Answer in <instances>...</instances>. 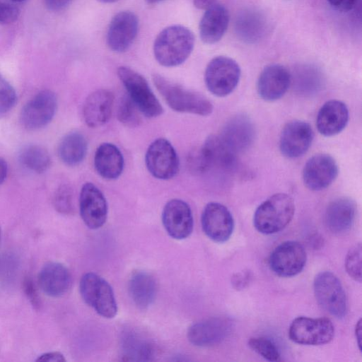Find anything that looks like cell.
Here are the masks:
<instances>
[{"label":"cell","instance_id":"obj_28","mask_svg":"<svg viewBox=\"0 0 362 362\" xmlns=\"http://www.w3.org/2000/svg\"><path fill=\"white\" fill-rule=\"evenodd\" d=\"M128 291L134 304L141 309H146L155 300L156 283L148 273L143 271L136 272L129 279Z\"/></svg>","mask_w":362,"mask_h":362},{"label":"cell","instance_id":"obj_35","mask_svg":"<svg viewBox=\"0 0 362 362\" xmlns=\"http://www.w3.org/2000/svg\"><path fill=\"white\" fill-rule=\"evenodd\" d=\"M53 203L56 210L59 213L71 214L74 211L71 188L67 185H61L54 193Z\"/></svg>","mask_w":362,"mask_h":362},{"label":"cell","instance_id":"obj_20","mask_svg":"<svg viewBox=\"0 0 362 362\" xmlns=\"http://www.w3.org/2000/svg\"><path fill=\"white\" fill-rule=\"evenodd\" d=\"M114 95L108 90L98 89L86 98L82 108L84 122L91 128L106 124L112 115Z\"/></svg>","mask_w":362,"mask_h":362},{"label":"cell","instance_id":"obj_39","mask_svg":"<svg viewBox=\"0 0 362 362\" xmlns=\"http://www.w3.org/2000/svg\"><path fill=\"white\" fill-rule=\"evenodd\" d=\"M23 289L28 299L32 305L35 309H38L41 305L40 299L39 298L35 284L31 279H26L25 280L23 284Z\"/></svg>","mask_w":362,"mask_h":362},{"label":"cell","instance_id":"obj_46","mask_svg":"<svg viewBox=\"0 0 362 362\" xmlns=\"http://www.w3.org/2000/svg\"><path fill=\"white\" fill-rule=\"evenodd\" d=\"M355 334L356 340L358 341V345L359 346V349L361 350V320L360 319L358 322L356 324V329H355Z\"/></svg>","mask_w":362,"mask_h":362},{"label":"cell","instance_id":"obj_33","mask_svg":"<svg viewBox=\"0 0 362 362\" xmlns=\"http://www.w3.org/2000/svg\"><path fill=\"white\" fill-rule=\"evenodd\" d=\"M249 346L269 361L280 360L279 351L275 344L266 337H252L248 341Z\"/></svg>","mask_w":362,"mask_h":362},{"label":"cell","instance_id":"obj_16","mask_svg":"<svg viewBox=\"0 0 362 362\" xmlns=\"http://www.w3.org/2000/svg\"><path fill=\"white\" fill-rule=\"evenodd\" d=\"M162 222L168 234L176 240L188 238L193 230L191 209L182 199H173L165 204L162 211Z\"/></svg>","mask_w":362,"mask_h":362},{"label":"cell","instance_id":"obj_37","mask_svg":"<svg viewBox=\"0 0 362 362\" xmlns=\"http://www.w3.org/2000/svg\"><path fill=\"white\" fill-rule=\"evenodd\" d=\"M187 164L189 170L195 174L204 173L209 170L201 147L191 151L188 155Z\"/></svg>","mask_w":362,"mask_h":362},{"label":"cell","instance_id":"obj_26","mask_svg":"<svg viewBox=\"0 0 362 362\" xmlns=\"http://www.w3.org/2000/svg\"><path fill=\"white\" fill-rule=\"evenodd\" d=\"M356 207L354 202L347 197L332 201L327 207L325 221L328 229L334 233L349 230L356 217Z\"/></svg>","mask_w":362,"mask_h":362},{"label":"cell","instance_id":"obj_5","mask_svg":"<svg viewBox=\"0 0 362 362\" xmlns=\"http://www.w3.org/2000/svg\"><path fill=\"white\" fill-rule=\"evenodd\" d=\"M79 290L84 302L105 318H113L117 305L113 290L109 283L98 274L88 272L81 279Z\"/></svg>","mask_w":362,"mask_h":362},{"label":"cell","instance_id":"obj_49","mask_svg":"<svg viewBox=\"0 0 362 362\" xmlns=\"http://www.w3.org/2000/svg\"><path fill=\"white\" fill-rule=\"evenodd\" d=\"M12 1H14V2H23L25 0H11Z\"/></svg>","mask_w":362,"mask_h":362},{"label":"cell","instance_id":"obj_21","mask_svg":"<svg viewBox=\"0 0 362 362\" xmlns=\"http://www.w3.org/2000/svg\"><path fill=\"white\" fill-rule=\"evenodd\" d=\"M255 127L250 119L244 115L231 117L219 135L237 154L247 150L255 139Z\"/></svg>","mask_w":362,"mask_h":362},{"label":"cell","instance_id":"obj_11","mask_svg":"<svg viewBox=\"0 0 362 362\" xmlns=\"http://www.w3.org/2000/svg\"><path fill=\"white\" fill-rule=\"evenodd\" d=\"M304 247L294 240L278 245L271 253L269 264L271 269L281 277H291L299 274L306 262Z\"/></svg>","mask_w":362,"mask_h":362},{"label":"cell","instance_id":"obj_32","mask_svg":"<svg viewBox=\"0 0 362 362\" xmlns=\"http://www.w3.org/2000/svg\"><path fill=\"white\" fill-rule=\"evenodd\" d=\"M139 112L140 111L128 95L122 97L117 108V118L121 123L128 127L139 126L141 122Z\"/></svg>","mask_w":362,"mask_h":362},{"label":"cell","instance_id":"obj_27","mask_svg":"<svg viewBox=\"0 0 362 362\" xmlns=\"http://www.w3.org/2000/svg\"><path fill=\"white\" fill-rule=\"evenodd\" d=\"M201 147L209 169L213 167L225 170L234 168L236 163V153L219 135L209 136Z\"/></svg>","mask_w":362,"mask_h":362},{"label":"cell","instance_id":"obj_3","mask_svg":"<svg viewBox=\"0 0 362 362\" xmlns=\"http://www.w3.org/2000/svg\"><path fill=\"white\" fill-rule=\"evenodd\" d=\"M295 212L294 202L285 193H276L256 209L253 224L259 233L270 235L283 230L291 221Z\"/></svg>","mask_w":362,"mask_h":362},{"label":"cell","instance_id":"obj_40","mask_svg":"<svg viewBox=\"0 0 362 362\" xmlns=\"http://www.w3.org/2000/svg\"><path fill=\"white\" fill-rule=\"evenodd\" d=\"M251 279L252 274L250 271H242L233 276L231 282L235 288L243 289L247 286Z\"/></svg>","mask_w":362,"mask_h":362},{"label":"cell","instance_id":"obj_12","mask_svg":"<svg viewBox=\"0 0 362 362\" xmlns=\"http://www.w3.org/2000/svg\"><path fill=\"white\" fill-rule=\"evenodd\" d=\"M79 210L84 223L90 229L102 227L107 217L106 199L94 184L85 183L80 192Z\"/></svg>","mask_w":362,"mask_h":362},{"label":"cell","instance_id":"obj_4","mask_svg":"<svg viewBox=\"0 0 362 362\" xmlns=\"http://www.w3.org/2000/svg\"><path fill=\"white\" fill-rule=\"evenodd\" d=\"M117 73L127 95L142 115L148 118H155L163 114L162 105L142 75L124 66H119Z\"/></svg>","mask_w":362,"mask_h":362},{"label":"cell","instance_id":"obj_31","mask_svg":"<svg viewBox=\"0 0 362 362\" xmlns=\"http://www.w3.org/2000/svg\"><path fill=\"white\" fill-rule=\"evenodd\" d=\"M18 160L23 168L35 173L47 171L51 164L47 150L36 144L23 147L19 153Z\"/></svg>","mask_w":362,"mask_h":362},{"label":"cell","instance_id":"obj_6","mask_svg":"<svg viewBox=\"0 0 362 362\" xmlns=\"http://www.w3.org/2000/svg\"><path fill=\"white\" fill-rule=\"evenodd\" d=\"M241 75L238 64L233 59L218 56L207 64L204 81L209 91L217 97L230 94L237 87Z\"/></svg>","mask_w":362,"mask_h":362},{"label":"cell","instance_id":"obj_8","mask_svg":"<svg viewBox=\"0 0 362 362\" xmlns=\"http://www.w3.org/2000/svg\"><path fill=\"white\" fill-rule=\"evenodd\" d=\"M288 335L291 341L298 344L322 345L333 339L334 327L328 318L301 316L293 320Z\"/></svg>","mask_w":362,"mask_h":362},{"label":"cell","instance_id":"obj_42","mask_svg":"<svg viewBox=\"0 0 362 362\" xmlns=\"http://www.w3.org/2000/svg\"><path fill=\"white\" fill-rule=\"evenodd\" d=\"M48 9L58 11L65 8L73 0H44Z\"/></svg>","mask_w":362,"mask_h":362},{"label":"cell","instance_id":"obj_25","mask_svg":"<svg viewBox=\"0 0 362 362\" xmlns=\"http://www.w3.org/2000/svg\"><path fill=\"white\" fill-rule=\"evenodd\" d=\"M124 160L120 150L113 144L103 143L94 155V167L98 175L107 180L118 178L122 173Z\"/></svg>","mask_w":362,"mask_h":362},{"label":"cell","instance_id":"obj_29","mask_svg":"<svg viewBox=\"0 0 362 362\" xmlns=\"http://www.w3.org/2000/svg\"><path fill=\"white\" fill-rule=\"evenodd\" d=\"M88 144L84 136L78 132H71L65 135L58 146V156L68 166L79 165L85 158Z\"/></svg>","mask_w":362,"mask_h":362},{"label":"cell","instance_id":"obj_19","mask_svg":"<svg viewBox=\"0 0 362 362\" xmlns=\"http://www.w3.org/2000/svg\"><path fill=\"white\" fill-rule=\"evenodd\" d=\"M291 81L288 70L281 64L266 66L259 74L257 88L264 100L272 102L280 99L288 90Z\"/></svg>","mask_w":362,"mask_h":362},{"label":"cell","instance_id":"obj_18","mask_svg":"<svg viewBox=\"0 0 362 362\" xmlns=\"http://www.w3.org/2000/svg\"><path fill=\"white\" fill-rule=\"evenodd\" d=\"M232 320L226 317H212L189 327L187 338L197 346H209L223 341L230 332Z\"/></svg>","mask_w":362,"mask_h":362},{"label":"cell","instance_id":"obj_38","mask_svg":"<svg viewBox=\"0 0 362 362\" xmlns=\"http://www.w3.org/2000/svg\"><path fill=\"white\" fill-rule=\"evenodd\" d=\"M19 16L18 8L13 4L0 2V23L10 24L15 22Z\"/></svg>","mask_w":362,"mask_h":362},{"label":"cell","instance_id":"obj_45","mask_svg":"<svg viewBox=\"0 0 362 362\" xmlns=\"http://www.w3.org/2000/svg\"><path fill=\"white\" fill-rule=\"evenodd\" d=\"M216 0H193L195 7L199 9H204L215 3Z\"/></svg>","mask_w":362,"mask_h":362},{"label":"cell","instance_id":"obj_48","mask_svg":"<svg viewBox=\"0 0 362 362\" xmlns=\"http://www.w3.org/2000/svg\"><path fill=\"white\" fill-rule=\"evenodd\" d=\"M160 1H163V0H146V2H148V4H156V3H158Z\"/></svg>","mask_w":362,"mask_h":362},{"label":"cell","instance_id":"obj_17","mask_svg":"<svg viewBox=\"0 0 362 362\" xmlns=\"http://www.w3.org/2000/svg\"><path fill=\"white\" fill-rule=\"evenodd\" d=\"M139 29L136 16L131 11H120L111 20L107 32V44L116 52H125L133 43Z\"/></svg>","mask_w":362,"mask_h":362},{"label":"cell","instance_id":"obj_30","mask_svg":"<svg viewBox=\"0 0 362 362\" xmlns=\"http://www.w3.org/2000/svg\"><path fill=\"white\" fill-rule=\"evenodd\" d=\"M124 357L127 361H149L153 355L151 343L136 332H127L122 339Z\"/></svg>","mask_w":362,"mask_h":362},{"label":"cell","instance_id":"obj_23","mask_svg":"<svg viewBox=\"0 0 362 362\" xmlns=\"http://www.w3.org/2000/svg\"><path fill=\"white\" fill-rule=\"evenodd\" d=\"M37 280L41 290L48 296L54 298L64 295L71 285L69 270L55 262H47L41 268Z\"/></svg>","mask_w":362,"mask_h":362},{"label":"cell","instance_id":"obj_9","mask_svg":"<svg viewBox=\"0 0 362 362\" xmlns=\"http://www.w3.org/2000/svg\"><path fill=\"white\" fill-rule=\"evenodd\" d=\"M146 166L155 178L167 180L173 178L179 170V158L171 143L164 139H155L145 155Z\"/></svg>","mask_w":362,"mask_h":362},{"label":"cell","instance_id":"obj_22","mask_svg":"<svg viewBox=\"0 0 362 362\" xmlns=\"http://www.w3.org/2000/svg\"><path fill=\"white\" fill-rule=\"evenodd\" d=\"M349 117L346 104L340 100H331L320 107L317 115L316 126L322 135L332 136L344 130Z\"/></svg>","mask_w":362,"mask_h":362},{"label":"cell","instance_id":"obj_43","mask_svg":"<svg viewBox=\"0 0 362 362\" xmlns=\"http://www.w3.org/2000/svg\"><path fill=\"white\" fill-rule=\"evenodd\" d=\"M36 361H54V362H64L66 359L64 355L59 352H47L38 356Z\"/></svg>","mask_w":362,"mask_h":362},{"label":"cell","instance_id":"obj_15","mask_svg":"<svg viewBox=\"0 0 362 362\" xmlns=\"http://www.w3.org/2000/svg\"><path fill=\"white\" fill-rule=\"evenodd\" d=\"M314 138L311 126L306 122L293 120L283 128L279 148L286 158H296L302 156L309 149Z\"/></svg>","mask_w":362,"mask_h":362},{"label":"cell","instance_id":"obj_34","mask_svg":"<svg viewBox=\"0 0 362 362\" xmlns=\"http://www.w3.org/2000/svg\"><path fill=\"white\" fill-rule=\"evenodd\" d=\"M361 244L354 245L349 250L345 258V269L348 274L355 281L361 283Z\"/></svg>","mask_w":362,"mask_h":362},{"label":"cell","instance_id":"obj_10","mask_svg":"<svg viewBox=\"0 0 362 362\" xmlns=\"http://www.w3.org/2000/svg\"><path fill=\"white\" fill-rule=\"evenodd\" d=\"M57 109V98L50 90L37 93L22 108L20 120L28 130H37L47 126Z\"/></svg>","mask_w":362,"mask_h":362},{"label":"cell","instance_id":"obj_2","mask_svg":"<svg viewBox=\"0 0 362 362\" xmlns=\"http://www.w3.org/2000/svg\"><path fill=\"white\" fill-rule=\"evenodd\" d=\"M153 81L168 105L174 111L208 116L213 104L202 94L185 88L161 75H153Z\"/></svg>","mask_w":362,"mask_h":362},{"label":"cell","instance_id":"obj_36","mask_svg":"<svg viewBox=\"0 0 362 362\" xmlns=\"http://www.w3.org/2000/svg\"><path fill=\"white\" fill-rule=\"evenodd\" d=\"M17 101L16 92L13 86L0 75V117L8 113Z\"/></svg>","mask_w":362,"mask_h":362},{"label":"cell","instance_id":"obj_44","mask_svg":"<svg viewBox=\"0 0 362 362\" xmlns=\"http://www.w3.org/2000/svg\"><path fill=\"white\" fill-rule=\"evenodd\" d=\"M8 174V165L5 160L0 158V185L2 184L6 178Z\"/></svg>","mask_w":362,"mask_h":362},{"label":"cell","instance_id":"obj_7","mask_svg":"<svg viewBox=\"0 0 362 362\" xmlns=\"http://www.w3.org/2000/svg\"><path fill=\"white\" fill-rule=\"evenodd\" d=\"M313 289L317 303L324 310L337 318L346 315V293L335 274L328 271L318 273L314 279Z\"/></svg>","mask_w":362,"mask_h":362},{"label":"cell","instance_id":"obj_14","mask_svg":"<svg viewBox=\"0 0 362 362\" xmlns=\"http://www.w3.org/2000/svg\"><path fill=\"white\" fill-rule=\"evenodd\" d=\"M339 168L331 156L319 153L313 156L305 164L303 180L310 190L320 191L329 187L337 178Z\"/></svg>","mask_w":362,"mask_h":362},{"label":"cell","instance_id":"obj_47","mask_svg":"<svg viewBox=\"0 0 362 362\" xmlns=\"http://www.w3.org/2000/svg\"><path fill=\"white\" fill-rule=\"evenodd\" d=\"M97 1L102 2V3H114L119 0H97Z\"/></svg>","mask_w":362,"mask_h":362},{"label":"cell","instance_id":"obj_41","mask_svg":"<svg viewBox=\"0 0 362 362\" xmlns=\"http://www.w3.org/2000/svg\"><path fill=\"white\" fill-rule=\"evenodd\" d=\"M334 9L340 12H348L356 5L358 0H327Z\"/></svg>","mask_w":362,"mask_h":362},{"label":"cell","instance_id":"obj_1","mask_svg":"<svg viewBox=\"0 0 362 362\" xmlns=\"http://www.w3.org/2000/svg\"><path fill=\"white\" fill-rule=\"evenodd\" d=\"M194 36L187 28L174 25L164 28L156 37L153 54L156 61L165 67L182 64L191 54Z\"/></svg>","mask_w":362,"mask_h":362},{"label":"cell","instance_id":"obj_24","mask_svg":"<svg viewBox=\"0 0 362 362\" xmlns=\"http://www.w3.org/2000/svg\"><path fill=\"white\" fill-rule=\"evenodd\" d=\"M206 9L199 23V35L204 43L214 44L225 34L230 16L228 9L221 4L214 3Z\"/></svg>","mask_w":362,"mask_h":362},{"label":"cell","instance_id":"obj_13","mask_svg":"<svg viewBox=\"0 0 362 362\" xmlns=\"http://www.w3.org/2000/svg\"><path fill=\"white\" fill-rule=\"evenodd\" d=\"M201 223L204 233L216 243L227 241L234 229L231 213L226 206L218 202H210L205 206Z\"/></svg>","mask_w":362,"mask_h":362}]
</instances>
